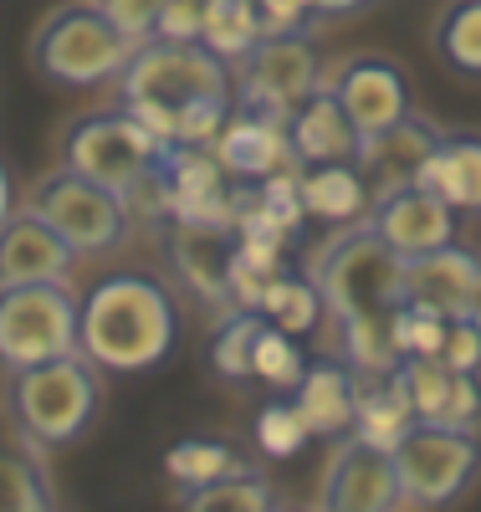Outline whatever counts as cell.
Returning a JSON list of instances; mask_svg holds the SVG:
<instances>
[{"label": "cell", "instance_id": "cell-1", "mask_svg": "<svg viewBox=\"0 0 481 512\" xmlns=\"http://www.w3.org/2000/svg\"><path fill=\"white\" fill-rule=\"evenodd\" d=\"M328 323L338 333V359L359 374H389L405 354L395 344V313L405 303V256L384 246L369 221L338 226L308 262Z\"/></svg>", "mask_w": 481, "mask_h": 512}, {"label": "cell", "instance_id": "cell-2", "mask_svg": "<svg viewBox=\"0 0 481 512\" xmlns=\"http://www.w3.org/2000/svg\"><path fill=\"white\" fill-rule=\"evenodd\" d=\"M118 103L164 144H215L236 108V67L205 41H144L118 72Z\"/></svg>", "mask_w": 481, "mask_h": 512}, {"label": "cell", "instance_id": "cell-3", "mask_svg": "<svg viewBox=\"0 0 481 512\" xmlns=\"http://www.w3.org/2000/svg\"><path fill=\"white\" fill-rule=\"evenodd\" d=\"M180 349V308L159 277L108 272L77 297V354L98 374L139 379Z\"/></svg>", "mask_w": 481, "mask_h": 512}, {"label": "cell", "instance_id": "cell-4", "mask_svg": "<svg viewBox=\"0 0 481 512\" xmlns=\"http://www.w3.org/2000/svg\"><path fill=\"white\" fill-rule=\"evenodd\" d=\"M103 415V374L82 354H62L6 374V425L36 451L77 446Z\"/></svg>", "mask_w": 481, "mask_h": 512}, {"label": "cell", "instance_id": "cell-5", "mask_svg": "<svg viewBox=\"0 0 481 512\" xmlns=\"http://www.w3.org/2000/svg\"><path fill=\"white\" fill-rule=\"evenodd\" d=\"M57 154H62L57 159L62 169H72V175L123 195L128 210H134V200L144 190H154V169H159L164 139L139 113H128L118 103V108H98V113L72 118Z\"/></svg>", "mask_w": 481, "mask_h": 512}, {"label": "cell", "instance_id": "cell-6", "mask_svg": "<svg viewBox=\"0 0 481 512\" xmlns=\"http://www.w3.org/2000/svg\"><path fill=\"white\" fill-rule=\"evenodd\" d=\"M139 41H128L103 11L98 0H72L57 6L47 21L36 26L31 41V67L67 93H87V88H108L118 82V72L128 67Z\"/></svg>", "mask_w": 481, "mask_h": 512}, {"label": "cell", "instance_id": "cell-7", "mask_svg": "<svg viewBox=\"0 0 481 512\" xmlns=\"http://www.w3.org/2000/svg\"><path fill=\"white\" fill-rule=\"evenodd\" d=\"M395 477L410 507H456L481 482V431L410 420V431L395 441Z\"/></svg>", "mask_w": 481, "mask_h": 512}, {"label": "cell", "instance_id": "cell-8", "mask_svg": "<svg viewBox=\"0 0 481 512\" xmlns=\"http://www.w3.org/2000/svg\"><path fill=\"white\" fill-rule=\"evenodd\" d=\"M77 354V292L67 282L0 287V369Z\"/></svg>", "mask_w": 481, "mask_h": 512}, {"label": "cell", "instance_id": "cell-9", "mask_svg": "<svg viewBox=\"0 0 481 512\" xmlns=\"http://www.w3.org/2000/svg\"><path fill=\"white\" fill-rule=\"evenodd\" d=\"M41 221H47L77 256H103L113 246L128 241V226H134V210H128L123 195L93 185L72 175V169H52V175H41L31 200H26Z\"/></svg>", "mask_w": 481, "mask_h": 512}, {"label": "cell", "instance_id": "cell-10", "mask_svg": "<svg viewBox=\"0 0 481 512\" xmlns=\"http://www.w3.org/2000/svg\"><path fill=\"white\" fill-rule=\"evenodd\" d=\"M323 88V67L308 31H272L236 62V103L287 118Z\"/></svg>", "mask_w": 481, "mask_h": 512}, {"label": "cell", "instance_id": "cell-11", "mask_svg": "<svg viewBox=\"0 0 481 512\" xmlns=\"http://www.w3.org/2000/svg\"><path fill=\"white\" fill-rule=\"evenodd\" d=\"M323 88L338 98V108L348 113V123L359 128V139H374L384 128H395L415 113V88L410 77L395 57L384 52H354L343 57L328 77Z\"/></svg>", "mask_w": 481, "mask_h": 512}, {"label": "cell", "instance_id": "cell-12", "mask_svg": "<svg viewBox=\"0 0 481 512\" xmlns=\"http://www.w3.org/2000/svg\"><path fill=\"white\" fill-rule=\"evenodd\" d=\"M400 477L395 451L374 446L364 436L328 441L323 482H318V512H400Z\"/></svg>", "mask_w": 481, "mask_h": 512}, {"label": "cell", "instance_id": "cell-13", "mask_svg": "<svg viewBox=\"0 0 481 512\" xmlns=\"http://www.w3.org/2000/svg\"><path fill=\"white\" fill-rule=\"evenodd\" d=\"M364 221L384 236L389 251L405 256V262L456 241V210L441 195H430L425 185H415V180L374 190V205H369Z\"/></svg>", "mask_w": 481, "mask_h": 512}, {"label": "cell", "instance_id": "cell-14", "mask_svg": "<svg viewBox=\"0 0 481 512\" xmlns=\"http://www.w3.org/2000/svg\"><path fill=\"white\" fill-rule=\"evenodd\" d=\"M241 246V226L231 216H174L169 226V262L205 303L236 308L231 303V256Z\"/></svg>", "mask_w": 481, "mask_h": 512}, {"label": "cell", "instance_id": "cell-15", "mask_svg": "<svg viewBox=\"0 0 481 512\" xmlns=\"http://www.w3.org/2000/svg\"><path fill=\"white\" fill-rule=\"evenodd\" d=\"M77 251L36 216L31 205H16L0 221V287L21 282H67Z\"/></svg>", "mask_w": 481, "mask_h": 512}, {"label": "cell", "instance_id": "cell-16", "mask_svg": "<svg viewBox=\"0 0 481 512\" xmlns=\"http://www.w3.org/2000/svg\"><path fill=\"white\" fill-rule=\"evenodd\" d=\"M210 149L226 164L231 180H267V175H277V169H292L287 118L246 108V103L231 108V118L221 123V134H215Z\"/></svg>", "mask_w": 481, "mask_h": 512}, {"label": "cell", "instance_id": "cell-17", "mask_svg": "<svg viewBox=\"0 0 481 512\" xmlns=\"http://www.w3.org/2000/svg\"><path fill=\"white\" fill-rule=\"evenodd\" d=\"M476 277H481V256L466 251L461 241H451L441 251H425V256H410L405 262V303L430 308L441 318H466Z\"/></svg>", "mask_w": 481, "mask_h": 512}, {"label": "cell", "instance_id": "cell-18", "mask_svg": "<svg viewBox=\"0 0 481 512\" xmlns=\"http://www.w3.org/2000/svg\"><path fill=\"white\" fill-rule=\"evenodd\" d=\"M302 420L313 425L318 441H338V436H354L359 425V369L328 354V359H308V374L292 390Z\"/></svg>", "mask_w": 481, "mask_h": 512}, {"label": "cell", "instance_id": "cell-19", "mask_svg": "<svg viewBox=\"0 0 481 512\" xmlns=\"http://www.w3.org/2000/svg\"><path fill=\"white\" fill-rule=\"evenodd\" d=\"M297 195L302 216L318 226H354L374 205V180L364 175L359 159H333V164H302L297 169Z\"/></svg>", "mask_w": 481, "mask_h": 512}, {"label": "cell", "instance_id": "cell-20", "mask_svg": "<svg viewBox=\"0 0 481 512\" xmlns=\"http://www.w3.org/2000/svg\"><path fill=\"white\" fill-rule=\"evenodd\" d=\"M287 144H292V164H333V159H359V128L348 123V113L338 108V98L328 88H318L308 103H297L287 113Z\"/></svg>", "mask_w": 481, "mask_h": 512}, {"label": "cell", "instance_id": "cell-21", "mask_svg": "<svg viewBox=\"0 0 481 512\" xmlns=\"http://www.w3.org/2000/svg\"><path fill=\"white\" fill-rule=\"evenodd\" d=\"M415 185L441 195L456 216H481V134H471V128L441 134L430 159L415 169Z\"/></svg>", "mask_w": 481, "mask_h": 512}, {"label": "cell", "instance_id": "cell-22", "mask_svg": "<svg viewBox=\"0 0 481 512\" xmlns=\"http://www.w3.org/2000/svg\"><path fill=\"white\" fill-rule=\"evenodd\" d=\"M441 134H446V128H435L430 118L410 113L405 123H395V128H384V134L364 139L359 144V164H364V175L374 180V190L415 180V169L430 159V149L441 144Z\"/></svg>", "mask_w": 481, "mask_h": 512}, {"label": "cell", "instance_id": "cell-23", "mask_svg": "<svg viewBox=\"0 0 481 512\" xmlns=\"http://www.w3.org/2000/svg\"><path fill=\"white\" fill-rule=\"evenodd\" d=\"M0 512H57L41 451L16 431L0 436Z\"/></svg>", "mask_w": 481, "mask_h": 512}, {"label": "cell", "instance_id": "cell-24", "mask_svg": "<svg viewBox=\"0 0 481 512\" xmlns=\"http://www.w3.org/2000/svg\"><path fill=\"white\" fill-rule=\"evenodd\" d=\"M256 313L267 318V323H277L282 333H292V338H308V333L323 328L328 303H323V292H318V282L308 272H292L287 267V272H277L267 287H261Z\"/></svg>", "mask_w": 481, "mask_h": 512}, {"label": "cell", "instance_id": "cell-25", "mask_svg": "<svg viewBox=\"0 0 481 512\" xmlns=\"http://www.w3.org/2000/svg\"><path fill=\"white\" fill-rule=\"evenodd\" d=\"M251 461H241V451L231 441H215V436H185L164 451V477L180 487V492H195V487H210L221 477H236L246 472Z\"/></svg>", "mask_w": 481, "mask_h": 512}, {"label": "cell", "instance_id": "cell-26", "mask_svg": "<svg viewBox=\"0 0 481 512\" xmlns=\"http://www.w3.org/2000/svg\"><path fill=\"white\" fill-rule=\"evenodd\" d=\"M430 52L456 77H481V0H451L430 26Z\"/></svg>", "mask_w": 481, "mask_h": 512}, {"label": "cell", "instance_id": "cell-27", "mask_svg": "<svg viewBox=\"0 0 481 512\" xmlns=\"http://www.w3.org/2000/svg\"><path fill=\"white\" fill-rule=\"evenodd\" d=\"M389 384L400 390V400L410 405L415 420H441L456 390V369H446L435 354H405L389 369Z\"/></svg>", "mask_w": 481, "mask_h": 512}, {"label": "cell", "instance_id": "cell-28", "mask_svg": "<svg viewBox=\"0 0 481 512\" xmlns=\"http://www.w3.org/2000/svg\"><path fill=\"white\" fill-rule=\"evenodd\" d=\"M180 512H277V487L267 482L261 466H246L236 477L180 492Z\"/></svg>", "mask_w": 481, "mask_h": 512}, {"label": "cell", "instance_id": "cell-29", "mask_svg": "<svg viewBox=\"0 0 481 512\" xmlns=\"http://www.w3.org/2000/svg\"><path fill=\"white\" fill-rule=\"evenodd\" d=\"M267 36L261 31V16H256V0H205V21H200V41L226 57L231 67Z\"/></svg>", "mask_w": 481, "mask_h": 512}, {"label": "cell", "instance_id": "cell-30", "mask_svg": "<svg viewBox=\"0 0 481 512\" xmlns=\"http://www.w3.org/2000/svg\"><path fill=\"white\" fill-rule=\"evenodd\" d=\"M410 420L415 415L400 400L395 384H389V374H359V425H354V436L395 451V441L410 431Z\"/></svg>", "mask_w": 481, "mask_h": 512}, {"label": "cell", "instance_id": "cell-31", "mask_svg": "<svg viewBox=\"0 0 481 512\" xmlns=\"http://www.w3.org/2000/svg\"><path fill=\"white\" fill-rule=\"evenodd\" d=\"M302 374H308V354L292 333H282L277 323L261 318L256 344H251V384H267L272 395H292Z\"/></svg>", "mask_w": 481, "mask_h": 512}, {"label": "cell", "instance_id": "cell-32", "mask_svg": "<svg viewBox=\"0 0 481 512\" xmlns=\"http://www.w3.org/2000/svg\"><path fill=\"white\" fill-rule=\"evenodd\" d=\"M251 436H256V451L272 456V461H292V456L308 451V441H318L313 425L302 420V410H297L292 395L261 400V405H256V420H251Z\"/></svg>", "mask_w": 481, "mask_h": 512}, {"label": "cell", "instance_id": "cell-33", "mask_svg": "<svg viewBox=\"0 0 481 512\" xmlns=\"http://www.w3.org/2000/svg\"><path fill=\"white\" fill-rule=\"evenodd\" d=\"M261 313L256 308H231L221 328L210 333V369L226 384H251V344H256Z\"/></svg>", "mask_w": 481, "mask_h": 512}, {"label": "cell", "instance_id": "cell-34", "mask_svg": "<svg viewBox=\"0 0 481 512\" xmlns=\"http://www.w3.org/2000/svg\"><path fill=\"white\" fill-rule=\"evenodd\" d=\"M159 6L164 0H98V11L128 36V41H154V31H159Z\"/></svg>", "mask_w": 481, "mask_h": 512}, {"label": "cell", "instance_id": "cell-35", "mask_svg": "<svg viewBox=\"0 0 481 512\" xmlns=\"http://www.w3.org/2000/svg\"><path fill=\"white\" fill-rule=\"evenodd\" d=\"M441 359L446 369H456V374H476L481 369V333H476V323L471 318H451L446 323V344H441Z\"/></svg>", "mask_w": 481, "mask_h": 512}, {"label": "cell", "instance_id": "cell-36", "mask_svg": "<svg viewBox=\"0 0 481 512\" xmlns=\"http://www.w3.org/2000/svg\"><path fill=\"white\" fill-rule=\"evenodd\" d=\"M205 0H164L159 6V41H200Z\"/></svg>", "mask_w": 481, "mask_h": 512}, {"label": "cell", "instance_id": "cell-37", "mask_svg": "<svg viewBox=\"0 0 481 512\" xmlns=\"http://www.w3.org/2000/svg\"><path fill=\"white\" fill-rule=\"evenodd\" d=\"M435 425H461V431H481V384L476 374H456V390H451V405Z\"/></svg>", "mask_w": 481, "mask_h": 512}, {"label": "cell", "instance_id": "cell-38", "mask_svg": "<svg viewBox=\"0 0 481 512\" xmlns=\"http://www.w3.org/2000/svg\"><path fill=\"white\" fill-rule=\"evenodd\" d=\"M256 16H261V31H308V21L318 16L313 0H256Z\"/></svg>", "mask_w": 481, "mask_h": 512}, {"label": "cell", "instance_id": "cell-39", "mask_svg": "<svg viewBox=\"0 0 481 512\" xmlns=\"http://www.w3.org/2000/svg\"><path fill=\"white\" fill-rule=\"evenodd\" d=\"M16 210V175H11V164L0 159V221H6Z\"/></svg>", "mask_w": 481, "mask_h": 512}, {"label": "cell", "instance_id": "cell-40", "mask_svg": "<svg viewBox=\"0 0 481 512\" xmlns=\"http://www.w3.org/2000/svg\"><path fill=\"white\" fill-rule=\"evenodd\" d=\"M364 6H374V0H313L318 16H354V11H364Z\"/></svg>", "mask_w": 481, "mask_h": 512}, {"label": "cell", "instance_id": "cell-41", "mask_svg": "<svg viewBox=\"0 0 481 512\" xmlns=\"http://www.w3.org/2000/svg\"><path fill=\"white\" fill-rule=\"evenodd\" d=\"M466 318L476 323V333H481V277H476V292H471V308H466Z\"/></svg>", "mask_w": 481, "mask_h": 512}, {"label": "cell", "instance_id": "cell-42", "mask_svg": "<svg viewBox=\"0 0 481 512\" xmlns=\"http://www.w3.org/2000/svg\"><path fill=\"white\" fill-rule=\"evenodd\" d=\"M277 512H292V507H282V502H277Z\"/></svg>", "mask_w": 481, "mask_h": 512}]
</instances>
